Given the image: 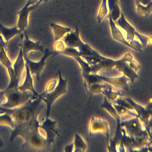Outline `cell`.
I'll list each match as a JSON object with an SVG mask.
<instances>
[{
	"label": "cell",
	"mask_w": 152,
	"mask_h": 152,
	"mask_svg": "<svg viewBox=\"0 0 152 152\" xmlns=\"http://www.w3.org/2000/svg\"><path fill=\"white\" fill-rule=\"evenodd\" d=\"M24 34H21V43L22 44L23 55H27L32 51L39 52L44 53L45 49L44 47L41 44L40 41L34 42L29 38L27 31L23 32Z\"/></svg>",
	"instance_id": "10"
},
{
	"label": "cell",
	"mask_w": 152,
	"mask_h": 152,
	"mask_svg": "<svg viewBox=\"0 0 152 152\" xmlns=\"http://www.w3.org/2000/svg\"><path fill=\"white\" fill-rule=\"evenodd\" d=\"M25 68L26 75L25 79L22 85L18 86V88L22 91H30L35 96L39 95L35 90L34 84V80L32 75L31 74L29 66L25 62Z\"/></svg>",
	"instance_id": "15"
},
{
	"label": "cell",
	"mask_w": 152,
	"mask_h": 152,
	"mask_svg": "<svg viewBox=\"0 0 152 152\" xmlns=\"http://www.w3.org/2000/svg\"><path fill=\"white\" fill-rule=\"evenodd\" d=\"M63 38V42L68 48H77L83 42L80 38V31L77 26L75 27V31L68 33Z\"/></svg>",
	"instance_id": "12"
},
{
	"label": "cell",
	"mask_w": 152,
	"mask_h": 152,
	"mask_svg": "<svg viewBox=\"0 0 152 152\" xmlns=\"http://www.w3.org/2000/svg\"><path fill=\"white\" fill-rule=\"evenodd\" d=\"M49 0H39V1L36 3V4H35L34 5H33V7H34V9H36L38 7H39V5L40 4H41V3H43V2H44V3H46V2H48V1Z\"/></svg>",
	"instance_id": "30"
},
{
	"label": "cell",
	"mask_w": 152,
	"mask_h": 152,
	"mask_svg": "<svg viewBox=\"0 0 152 152\" xmlns=\"http://www.w3.org/2000/svg\"><path fill=\"white\" fill-rule=\"evenodd\" d=\"M56 44L54 46V54L53 56H56L57 53L64 50L66 48L65 45L63 41H58L56 42Z\"/></svg>",
	"instance_id": "25"
},
{
	"label": "cell",
	"mask_w": 152,
	"mask_h": 152,
	"mask_svg": "<svg viewBox=\"0 0 152 152\" xmlns=\"http://www.w3.org/2000/svg\"><path fill=\"white\" fill-rule=\"evenodd\" d=\"M25 67V61L23 55L22 44L20 43V49L19 54L16 59L15 62L13 64L14 75L13 78L10 80L7 89L18 88L20 80L23 76L24 70Z\"/></svg>",
	"instance_id": "7"
},
{
	"label": "cell",
	"mask_w": 152,
	"mask_h": 152,
	"mask_svg": "<svg viewBox=\"0 0 152 152\" xmlns=\"http://www.w3.org/2000/svg\"><path fill=\"white\" fill-rule=\"evenodd\" d=\"M0 125H6L14 129L15 122L12 116L9 113L5 112L0 114Z\"/></svg>",
	"instance_id": "22"
},
{
	"label": "cell",
	"mask_w": 152,
	"mask_h": 152,
	"mask_svg": "<svg viewBox=\"0 0 152 152\" xmlns=\"http://www.w3.org/2000/svg\"><path fill=\"white\" fill-rule=\"evenodd\" d=\"M6 101L2 103L1 107L6 109H12L19 107L26 104L33 96L30 91H22L18 88L5 90Z\"/></svg>",
	"instance_id": "4"
},
{
	"label": "cell",
	"mask_w": 152,
	"mask_h": 152,
	"mask_svg": "<svg viewBox=\"0 0 152 152\" xmlns=\"http://www.w3.org/2000/svg\"><path fill=\"white\" fill-rule=\"evenodd\" d=\"M50 26L53 31L56 42L60 40L67 33L72 31V29L69 27L63 26L56 23H51Z\"/></svg>",
	"instance_id": "19"
},
{
	"label": "cell",
	"mask_w": 152,
	"mask_h": 152,
	"mask_svg": "<svg viewBox=\"0 0 152 152\" xmlns=\"http://www.w3.org/2000/svg\"><path fill=\"white\" fill-rule=\"evenodd\" d=\"M58 84V81L56 80H53L48 83L45 91L42 93H47L51 92L55 89Z\"/></svg>",
	"instance_id": "26"
},
{
	"label": "cell",
	"mask_w": 152,
	"mask_h": 152,
	"mask_svg": "<svg viewBox=\"0 0 152 152\" xmlns=\"http://www.w3.org/2000/svg\"><path fill=\"white\" fill-rule=\"evenodd\" d=\"M109 24H110V27H111V34L113 39L124 45H125L127 47L132 49L133 50H135V49L130 45L128 42V41L125 39L124 34L122 33L121 30L117 27L115 23L113 21L110 16H109Z\"/></svg>",
	"instance_id": "13"
},
{
	"label": "cell",
	"mask_w": 152,
	"mask_h": 152,
	"mask_svg": "<svg viewBox=\"0 0 152 152\" xmlns=\"http://www.w3.org/2000/svg\"><path fill=\"white\" fill-rule=\"evenodd\" d=\"M39 122L36 119L23 139L22 150L30 152H41L47 148L46 136L39 127Z\"/></svg>",
	"instance_id": "3"
},
{
	"label": "cell",
	"mask_w": 152,
	"mask_h": 152,
	"mask_svg": "<svg viewBox=\"0 0 152 152\" xmlns=\"http://www.w3.org/2000/svg\"><path fill=\"white\" fill-rule=\"evenodd\" d=\"M7 43L5 42L1 34L0 33V51L3 48H6V46Z\"/></svg>",
	"instance_id": "29"
},
{
	"label": "cell",
	"mask_w": 152,
	"mask_h": 152,
	"mask_svg": "<svg viewBox=\"0 0 152 152\" xmlns=\"http://www.w3.org/2000/svg\"><path fill=\"white\" fill-rule=\"evenodd\" d=\"M72 145L73 151L75 152H84L87 148L86 143L78 134L75 136V139Z\"/></svg>",
	"instance_id": "23"
},
{
	"label": "cell",
	"mask_w": 152,
	"mask_h": 152,
	"mask_svg": "<svg viewBox=\"0 0 152 152\" xmlns=\"http://www.w3.org/2000/svg\"><path fill=\"white\" fill-rule=\"evenodd\" d=\"M108 14L109 11L107 7V0H103L96 17L98 23H101Z\"/></svg>",
	"instance_id": "24"
},
{
	"label": "cell",
	"mask_w": 152,
	"mask_h": 152,
	"mask_svg": "<svg viewBox=\"0 0 152 152\" xmlns=\"http://www.w3.org/2000/svg\"><path fill=\"white\" fill-rule=\"evenodd\" d=\"M107 4L109 11L108 16L114 22H116L121 16V13L119 1L118 0H107Z\"/></svg>",
	"instance_id": "18"
},
{
	"label": "cell",
	"mask_w": 152,
	"mask_h": 152,
	"mask_svg": "<svg viewBox=\"0 0 152 152\" xmlns=\"http://www.w3.org/2000/svg\"><path fill=\"white\" fill-rule=\"evenodd\" d=\"M136 11L139 15L147 17L152 13V0H135Z\"/></svg>",
	"instance_id": "16"
},
{
	"label": "cell",
	"mask_w": 152,
	"mask_h": 152,
	"mask_svg": "<svg viewBox=\"0 0 152 152\" xmlns=\"http://www.w3.org/2000/svg\"><path fill=\"white\" fill-rule=\"evenodd\" d=\"M104 102L101 105V107L102 108H104L107 111L109 112L111 115L113 116L115 120L117 121L118 123V126L120 124V116L119 115L115 108H114L113 105L109 103V101L107 100V99L106 97H104Z\"/></svg>",
	"instance_id": "21"
},
{
	"label": "cell",
	"mask_w": 152,
	"mask_h": 152,
	"mask_svg": "<svg viewBox=\"0 0 152 152\" xmlns=\"http://www.w3.org/2000/svg\"><path fill=\"white\" fill-rule=\"evenodd\" d=\"M39 1V0H28L26 4H25L23 9L27 8L31 6H33L36 4Z\"/></svg>",
	"instance_id": "27"
},
{
	"label": "cell",
	"mask_w": 152,
	"mask_h": 152,
	"mask_svg": "<svg viewBox=\"0 0 152 152\" xmlns=\"http://www.w3.org/2000/svg\"><path fill=\"white\" fill-rule=\"evenodd\" d=\"M109 126L106 121L100 119L93 117L91 119L90 127L89 134L91 136L96 134L104 135L107 139V142L109 137Z\"/></svg>",
	"instance_id": "11"
},
{
	"label": "cell",
	"mask_w": 152,
	"mask_h": 152,
	"mask_svg": "<svg viewBox=\"0 0 152 152\" xmlns=\"http://www.w3.org/2000/svg\"><path fill=\"white\" fill-rule=\"evenodd\" d=\"M5 91H0V108H1V105L2 103H4L6 100V98L5 97Z\"/></svg>",
	"instance_id": "28"
},
{
	"label": "cell",
	"mask_w": 152,
	"mask_h": 152,
	"mask_svg": "<svg viewBox=\"0 0 152 152\" xmlns=\"http://www.w3.org/2000/svg\"><path fill=\"white\" fill-rule=\"evenodd\" d=\"M57 121H53L49 117L46 118L40 124L39 127L45 134L47 142V149L50 148L57 136H59V131L56 129Z\"/></svg>",
	"instance_id": "9"
},
{
	"label": "cell",
	"mask_w": 152,
	"mask_h": 152,
	"mask_svg": "<svg viewBox=\"0 0 152 152\" xmlns=\"http://www.w3.org/2000/svg\"><path fill=\"white\" fill-rule=\"evenodd\" d=\"M0 63L7 70L10 80H12L14 75L13 64L7 55L6 48H3L0 51Z\"/></svg>",
	"instance_id": "20"
},
{
	"label": "cell",
	"mask_w": 152,
	"mask_h": 152,
	"mask_svg": "<svg viewBox=\"0 0 152 152\" xmlns=\"http://www.w3.org/2000/svg\"><path fill=\"white\" fill-rule=\"evenodd\" d=\"M34 10L33 7L31 6L27 8L22 9L18 12V18L17 26L22 32L26 31V29L28 27L29 25V15Z\"/></svg>",
	"instance_id": "14"
},
{
	"label": "cell",
	"mask_w": 152,
	"mask_h": 152,
	"mask_svg": "<svg viewBox=\"0 0 152 152\" xmlns=\"http://www.w3.org/2000/svg\"><path fill=\"white\" fill-rule=\"evenodd\" d=\"M83 75L88 88L91 84L99 83L101 81H103L113 84L116 88L122 89L124 90H128L129 89L128 82L130 80L124 75L121 77L112 78L99 75L97 74L83 73Z\"/></svg>",
	"instance_id": "6"
},
{
	"label": "cell",
	"mask_w": 152,
	"mask_h": 152,
	"mask_svg": "<svg viewBox=\"0 0 152 152\" xmlns=\"http://www.w3.org/2000/svg\"><path fill=\"white\" fill-rule=\"evenodd\" d=\"M115 24L124 31L125 39L135 50L142 52L141 49L145 48L148 43L151 44V38L143 35L126 20L124 14L121 12L119 19L115 22Z\"/></svg>",
	"instance_id": "2"
},
{
	"label": "cell",
	"mask_w": 152,
	"mask_h": 152,
	"mask_svg": "<svg viewBox=\"0 0 152 152\" xmlns=\"http://www.w3.org/2000/svg\"><path fill=\"white\" fill-rule=\"evenodd\" d=\"M5 113V112L3 111V110H0V114H1L3 113Z\"/></svg>",
	"instance_id": "32"
},
{
	"label": "cell",
	"mask_w": 152,
	"mask_h": 152,
	"mask_svg": "<svg viewBox=\"0 0 152 152\" xmlns=\"http://www.w3.org/2000/svg\"><path fill=\"white\" fill-rule=\"evenodd\" d=\"M59 81L56 87L51 92L39 94V96L47 106L46 118L49 117L50 110L54 102L61 96L66 93L67 79L64 80L61 75L60 71H58Z\"/></svg>",
	"instance_id": "5"
},
{
	"label": "cell",
	"mask_w": 152,
	"mask_h": 152,
	"mask_svg": "<svg viewBox=\"0 0 152 152\" xmlns=\"http://www.w3.org/2000/svg\"><path fill=\"white\" fill-rule=\"evenodd\" d=\"M4 142H3V140H2V138L0 136V148H2L4 146Z\"/></svg>",
	"instance_id": "31"
},
{
	"label": "cell",
	"mask_w": 152,
	"mask_h": 152,
	"mask_svg": "<svg viewBox=\"0 0 152 152\" xmlns=\"http://www.w3.org/2000/svg\"><path fill=\"white\" fill-rule=\"evenodd\" d=\"M22 33L17 26L11 28H8L4 26L0 23V33L7 43L14 37L18 34L20 35Z\"/></svg>",
	"instance_id": "17"
},
{
	"label": "cell",
	"mask_w": 152,
	"mask_h": 152,
	"mask_svg": "<svg viewBox=\"0 0 152 152\" xmlns=\"http://www.w3.org/2000/svg\"><path fill=\"white\" fill-rule=\"evenodd\" d=\"M54 52L51 51L49 49H45L43 56L40 60L38 62H34L31 60L27 56V55H24L26 63L29 66L32 75H35L38 81L40 80V75L44 70L46 65V61L50 56H53Z\"/></svg>",
	"instance_id": "8"
},
{
	"label": "cell",
	"mask_w": 152,
	"mask_h": 152,
	"mask_svg": "<svg viewBox=\"0 0 152 152\" xmlns=\"http://www.w3.org/2000/svg\"><path fill=\"white\" fill-rule=\"evenodd\" d=\"M44 105L39 95H34L26 104L19 107L12 109L0 108V110L9 113L15 122V128L10 135V142H13L18 136L24 138L35 120L38 118Z\"/></svg>",
	"instance_id": "1"
}]
</instances>
